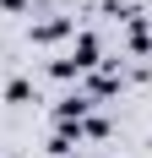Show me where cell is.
Wrapping results in <instances>:
<instances>
[{
  "label": "cell",
  "instance_id": "obj_1",
  "mask_svg": "<svg viewBox=\"0 0 152 158\" xmlns=\"http://www.w3.org/2000/svg\"><path fill=\"white\" fill-rule=\"evenodd\" d=\"M6 6H11V11H22V6H27V0H6Z\"/></svg>",
  "mask_w": 152,
  "mask_h": 158
}]
</instances>
